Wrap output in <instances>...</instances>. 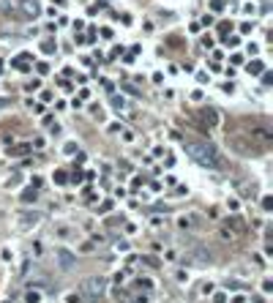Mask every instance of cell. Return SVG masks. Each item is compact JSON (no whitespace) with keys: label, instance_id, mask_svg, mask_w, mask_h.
Wrapping results in <instances>:
<instances>
[{"label":"cell","instance_id":"cell-28","mask_svg":"<svg viewBox=\"0 0 273 303\" xmlns=\"http://www.w3.org/2000/svg\"><path fill=\"white\" fill-rule=\"evenodd\" d=\"M243 11H246V14H254V11H257V6H254V3H251V0H249V3L243 6Z\"/></svg>","mask_w":273,"mask_h":303},{"label":"cell","instance_id":"cell-20","mask_svg":"<svg viewBox=\"0 0 273 303\" xmlns=\"http://www.w3.org/2000/svg\"><path fill=\"white\" fill-rule=\"evenodd\" d=\"M79 251H85V254L96 251V240H88V243H82V248H79Z\"/></svg>","mask_w":273,"mask_h":303},{"label":"cell","instance_id":"cell-8","mask_svg":"<svg viewBox=\"0 0 273 303\" xmlns=\"http://www.w3.org/2000/svg\"><path fill=\"white\" fill-rule=\"evenodd\" d=\"M249 137H251V139H257V142H270V139H273V131H270V129H265V126H257V129H251Z\"/></svg>","mask_w":273,"mask_h":303},{"label":"cell","instance_id":"cell-14","mask_svg":"<svg viewBox=\"0 0 273 303\" xmlns=\"http://www.w3.org/2000/svg\"><path fill=\"white\" fill-rule=\"evenodd\" d=\"M25 303H41V292H38V289H30V292L25 295Z\"/></svg>","mask_w":273,"mask_h":303},{"label":"cell","instance_id":"cell-6","mask_svg":"<svg viewBox=\"0 0 273 303\" xmlns=\"http://www.w3.org/2000/svg\"><path fill=\"white\" fill-rule=\"evenodd\" d=\"M38 221H41V213H19V230L28 232L38 224Z\"/></svg>","mask_w":273,"mask_h":303},{"label":"cell","instance_id":"cell-22","mask_svg":"<svg viewBox=\"0 0 273 303\" xmlns=\"http://www.w3.org/2000/svg\"><path fill=\"white\" fill-rule=\"evenodd\" d=\"M262 292H265V295H270V292H273V281H270V279H265V281H262Z\"/></svg>","mask_w":273,"mask_h":303},{"label":"cell","instance_id":"cell-2","mask_svg":"<svg viewBox=\"0 0 273 303\" xmlns=\"http://www.w3.org/2000/svg\"><path fill=\"white\" fill-rule=\"evenodd\" d=\"M79 292H82V298L88 303H96L98 298H104V292H106V279L104 276H88V279L79 284Z\"/></svg>","mask_w":273,"mask_h":303},{"label":"cell","instance_id":"cell-36","mask_svg":"<svg viewBox=\"0 0 273 303\" xmlns=\"http://www.w3.org/2000/svg\"><path fill=\"white\" fill-rule=\"evenodd\" d=\"M191 101H202V90H194V93H191Z\"/></svg>","mask_w":273,"mask_h":303},{"label":"cell","instance_id":"cell-34","mask_svg":"<svg viewBox=\"0 0 273 303\" xmlns=\"http://www.w3.org/2000/svg\"><path fill=\"white\" fill-rule=\"evenodd\" d=\"M115 248H118V251H129V243H126V240H121V243H115Z\"/></svg>","mask_w":273,"mask_h":303},{"label":"cell","instance_id":"cell-33","mask_svg":"<svg viewBox=\"0 0 273 303\" xmlns=\"http://www.w3.org/2000/svg\"><path fill=\"white\" fill-rule=\"evenodd\" d=\"M213 287H216V284H210V281H208V284H202V295H210Z\"/></svg>","mask_w":273,"mask_h":303},{"label":"cell","instance_id":"cell-35","mask_svg":"<svg viewBox=\"0 0 273 303\" xmlns=\"http://www.w3.org/2000/svg\"><path fill=\"white\" fill-rule=\"evenodd\" d=\"M36 71H38V74H46V71H49V66H46V63H38Z\"/></svg>","mask_w":273,"mask_h":303},{"label":"cell","instance_id":"cell-38","mask_svg":"<svg viewBox=\"0 0 273 303\" xmlns=\"http://www.w3.org/2000/svg\"><path fill=\"white\" fill-rule=\"evenodd\" d=\"M6 104H9V101H6V98H0V110H6Z\"/></svg>","mask_w":273,"mask_h":303},{"label":"cell","instance_id":"cell-24","mask_svg":"<svg viewBox=\"0 0 273 303\" xmlns=\"http://www.w3.org/2000/svg\"><path fill=\"white\" fill-rule=\"evenodd\" d=\"M123 104H126V101H123V96H112V107H115V110H121Z\"/></svg>","mask_w":273,"mask_h":303},{"label":"cell","instance_id":"cell-13","mask_svg":"<svg viewBox=\"0 0 273 303\" xmlns=\"http://www.w3.org/2000/svg\"><path fill=\"white\" fill-rule=\"evenodd\" d=\"M19 183H22V175L14 172V175H9V180H6V188H17Z\"/></svg>","mask_w":273,"mask_h":303},{"label":"cell","instance_id":"cell-23","mask_svg":"<svg viewBox=\"0 0 273 303\" xmlns=\"http://www.w3.org/2000/svg\"><path fill=\"white\" fill-rule=\"evenodd\" d=\"M246 52H249V55H257V52H259V44H254V41L246 44Z\"/></svg>","mask_w":273,"mask_h":303},{"label":"cell","instance_id":"cell-16","mask_svg":"<svg viewBox=\"0 0 273 303\" xmlns=\"http://www.w3.org/2000/svg\"><path fill=\"white\" fill-rule=\"evenodd\" d=\"M22 202H25V205H30V202H36V188H28V191L22 194Z\"/></svg>","mask_w":273,"mask_h":303},{"label":"cell","instance_id":"cell-32","mask_svg":"<svg viewBox=\"0 0 273 303\" xmlns=\"http://www.w3.org/2000/svg\"><path fill=\"white\" fill-rule=\"evenodd\" d=\"M210 6H213V11H222L224 9V0H213Z\"/></svg>","mask_w":273,"mask_h":303},{"label":"cell","instance_id":"cell-15","mask_svg":"<svg viewBox=\"0 0 273 303\" xmlns=\"http://www.w3.org/2000/svg\"><path fill=\"white\" fill-rule=\"evenodd\" d=\"M202 118L208 120L210 126H216V123H219V115H216V110H205V112H202Z\"/></svg>","mask_w":273,"mask_h":303},{"label":"cell","instance_id":"cell-3","mask_svg":"<svg viewBox=\"0 0 273 303\" xmlns=\"http://www.w3.org/2000/svg\"><path fill=\"white\" fill-rule=\"evenodd\" d=\"M183 262H189V265H197V268H205V265H210V262H213V254H210L205 246H194L189 254H186Z\"/></svg>","mask_w":273,"mask_h":303},{"label":"cell","instance_id":"cell-27","mask_svg":"<svg viewBox=\"0 0 273 303\" xmlns=\"http://www.w3.org/2000/svg\"><path fill=\"white\" fill-rule=\"evenodd\" d=\"M77 150V142H66L63 145V153H74Z\"/></svg>","mask_w":273,"mask_h":303},{"label":"cell","instance_id":"cell-21","mask_svg":"<svg viewBox=\"0 0 273 303\" xmlns=\"http://www.w3.org/2000/svg\"><path fill=\"white\" fill-rule=\"evenodd\" d=\"M270 208H273V197H270V194H265V197H262V211H270Z\"/></svg>","mask_w":273,"mask_h":303},{"label":"cell","instance_id":"cell-11","mask_svg":"<svg viewBox=\"0 0 273 303\" xmlns=\"http://www.w3.org/2000/svg\"><path fill=\"white\" fill-rule=\"evenodd\" d=\"M28 60H30V55H19V58L11 60V66H17L19 71H28Z\"/></svg>","mask_w":273,"mask_h":303},{"label":"cell","instance_id":"cell-12","mask_svg":"<svg viewBox=\"0 0 273 303\" xmlns=\"http://www.w3.org/2000/svg\"><path fill=\"white\" fill-rule=\"evenodd\" d=\"M112 298H115L118 303H131V292H126V289H115Z\"/></svg>","mask_w":273,"mask_h":303},{"label":"cell","instance_id":"cell-31","mask_svg":"<svg viewBox=\"0 0 273 303\" xmlns=\"http://www.w3.org/2000/svg\"><path fill=\"white\" fill-rule=\"evenodd\" d=\"M55 183H61V186L66 183V172H55Z\"/></svg>","mask_w":273,"mask_h":303},{"label":"cell","instance_id":"cell-29","mask_svg":"<svg viewBox=\"0 0 273 303\" xmlns=\"http://www.w3.org/2000/svg\"><path fill=\"white\" fill-rule=\"evenodd\" d=\"M251 30H254V22H243L241 25V33H251Z\"/></svg>","mask_w":273,"mask_h":303},{"label":"cell","instance_id":"cell-10","mask_svg":"<svg viewBox=\"0 0 273 303\" xmlns=\"http://www.w3.org/2000/svg\"><path fill=\"white\" fill-rule=\"evenodd\" d=\"M134 287H137V289H142V292H150V289L156 287V281H153L150 276H139V279L134 281Z\"/></svg>","mask_w":273,"mask_h":303},{"label":"cell","instance_id":"cell-9","mask_svg":"<svg viewBox=\"0 0 273 303\" xmlns=\"http://www.w3.org/2000/svg\"><path fill=\"white\" fill-rule=\"evenodd\" d=\"M265 71V63H262V60H249V63H246V74H251V77H259V74H262Z\"/></svg>","mask_w":273,"mask_h":303},{"label":"cell","instance_id":"cell-17","mask_svg":"<svg viewBox=\"0 0 273 303\" xmlns=\"http://www.w3.org/2000/svg\"><path fill=\"white\" fill-rule=\"evenodd\" d=\"M25 153H30V145H17L14 150H11V156H25Z\"/></svg>","mask_w":273,"mask_h":303},{"label":"cell","instance_id":"cell-4","mask_svg":"<svg viewBox=\"0 0 273 303\" xmlns=\"http://www.w3.org/2000/svg\"><path fill=\"white\" fill-rule=\"evenodd\" d=\"M55 260H58V268H61V271H66V273H69L71 268L77 265V254L69 251L66 246H58V248H55Z\"/></svg>","mask_w":273,"mask_h":303},{"label":"cell","instance_id":"cell-26","mask_svg":"<svg viewBox=\"0 0 273 303\" xmlns=\"http://www.w3.org/2000/svg\"><path fill=\"white\" fill-rule=\"evenodd\" d=\"M38 87H41V82H38V79H33V82L25 85V90H38Z\"/></svg>","mask_w":273,"mask_h":303},{"label":"cell","instance_id":"cell-19","mask_svg":"<svg viewBox=\"0 0 273 303\" xmlns=\"http://www.w3.org/2000/svg\"><path fill=\"white\" fill-rule=\"evenodd\" d=\"M227 287H230V289H235V292H243V289H246L243 281H227Z\"/></svg>","mask_w":273,"mask_h":303},{"label":"cell","instance_id":"cell-30","mask_svg":"<svg viewBox=\"0 0 273 303\" xmlns=\"http://www.w3.org/2000/svg\"><path fill=\"white\" fill-rule=\"evenodd\" d=\"M202 25H205V28H208V25H213V17H210V14H205V17H202V22H199V28H202Z\"/></svg>","mask_w":273,"mask_h":303},{"label":"cell","instance_id":"cell-1","mask_svg":"<svg viewBox=\"0 0 273 303\" xmlns=\"http://www.w3.org/2000/svg\"><path fill=\"white\" fill-rule=\"evenodd\" d=\"M186 153H189V156L194 159L199 167H210V170H219V167H222V161H219L216 150H213L210 145H202V142H186Z\"/></svg>","mask_w":273,"mask_h":303},{"label":"cell","instance_id":"cell-37","mask_svg":"<svg viewBox=\"0 0 273 303\" xmlns=\"http://www.w3.org/2000/svg\"><path fill=\"white\" fill-rule=\"evenodd\" d=\"M66 300H69V303H79L82 298H79V295H69V298H66Z\"/></svg>","mask_w":273,"mask_h":303},{"label":"cell","instance_id":"cell-5","mask_svg":"<svg viewBox=\"0 0 273 303\" xmlns=\"http://www.w3.org/2000/svg\"><path fill=\"white\" fill-rule=\"evenodd\" d=\"M17 11H19L25 19H36L38 14H41V3H38V0H19V3H17Z\"/></svg>","mask_w":273,"mask_h":303},{"label":"cell","instance_id":"cell-25","mask_svg":"<svg viewBox=\"0 0 273 303\" xmlns=\"http://www.w3.org/2000/svg\"><path fill=\"white\" fill-rule=\"evenodd\" d=\"M131 303H148V295H131Z\"/></svg>","mask_w":273,"mask_h":303},{"label":"cell","instance_id":"cell-18","mask_svg":"<svg viewBox=\"0 0 273 303\" xmlns=\"http://www.w3.org/2000/svg\"><path fill=\"white\" fill-rule=\"evenodd\" d=\"M41 49H44V55H52V52L58 49V44H55V41H44V44H41Z\"/></svg>","mask_w":273,"mask_h":303},{"label":"cell","instance_id":"cell-7","mask_svg":"<svg viewBox=\"0 0 273 303\" xmlns=\"http://www.w3.org/2000/svg\"><path fill=\"white\" fill-rule=\"evenodd\" d=\"M199 213H183L181 219H178V227H181V230H194V227H199Z\"/></svg>","mask_w":273,"mask_h":303}]
</instances>
